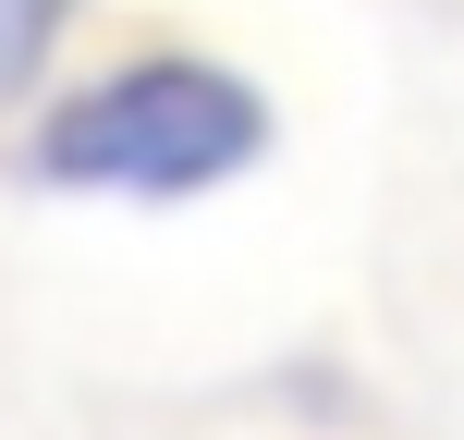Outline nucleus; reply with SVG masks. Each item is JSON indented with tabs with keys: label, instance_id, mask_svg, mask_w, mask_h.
<instances>
[{
	"label": "nucleus",
	"instance_id": "nucleus-1",
	"mask_svg": "<svg viewBox=\"0 0 464 440\" xmlns=\"http://www.w3.org/2000/svg\"><path fill=\"white\" fill-rule=\"evenodd\" d=\"M256 160H269V98H256V73L196 62V49H147V62L49 98L37 135H24V184L135 196V209L220 196V184H245Z\"/></svg>",
	"mask_w": 464,
	"mask_h": 440
},
{
	"label": "nucleus",
	"instance_id": "nucleus-2",
	"mask_svg": "<svg viewBox=\"0 0 464 440\" xmlns=\"http://www.w3.org/2000/svg\"><path fill=\"white\" fill-rule=\"evenodd\" d=\"M73 13H86V0H0V98H24L49 73V49H62Z\"/></svg>",
	"mask_w": 464,
	"mask_h": 440
}]
</instances>
